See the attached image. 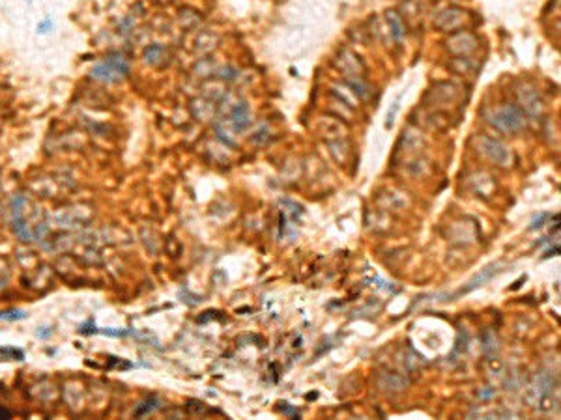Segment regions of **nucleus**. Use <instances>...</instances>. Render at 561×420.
Returning a JSON list of instances; mask_svg holds the SVG:
<instances>
[{
  "instance_id": "obj_1",
  "label": "nucleus",
  "mask_w": 561,
  "mask_h": 420,
  "mask_svg": "<svg viewBox=\"0 0 561 420\" xmlns=\"http://www.w3.org/2000/svg\"><path fill=\"white\" fill-rule=\"evenodd\" d=\"M127 75H129V62L125 60V56L122 55L107 56L101 64L94 66V69L90 71L92 79H96L99 82H107V84L120 82Z\"/></svg>"
},
{
  "instance_id": "obj_2",
  "label": "nucleus",
  "mask_w": 561,
  "mask_h": 420,
  "mask_svg": "<svg viewBox=\"0 0 561 420\" xmlns=\"http://www.w3.org/2000/svg\"><path fill=\"white\" fill-rule=\"evenodd\" d=\"M490 122L505 133H514L524 125V114L516 105H505L503 109H500L492 116Z\"/></svg>"
},
{
  "instance_id": "obj_3",
  "label": "nucleus",
  "mask_w": 561,
  "mask_h": 420,
  "mask_svg": "<svg viewBox=\"0 0 561 420\" xmlns=\"http://www.w3.org/2000/svg\"><path fill=\"white\" fill-rule=\"evenodd\" d=\"M230 122H232V129L236 133H241L251 125V116H249V105L247 103H238L234 107L232 114H230Z\"/></svg>"
},
{
  "instance_id": "obj_4",
  "label": "nucleus",
  "mask_w": 561,
  "mask_h": 420,
  "mask_svg": "<svg viewBox=\"0 0 561 420\" xmlns=\"http://www.w3.org/2000/svg\"><path fill=\"white\" fill-rule=\"evenodd\" d=\"M483 149H485L486 155L498 164H503L507 161V157H509L505 146L500 140H496V138H483Z\"/></svg>"
},
{
  "instance_id": "obj_5",
  "label": "nucleus",
  "mask_w": 561,
  "mask_h": 420,
  "mask_svg": "<svg viewBox=\"0 0 561 420\" xmlns=\"http://www.w3.org/2000/svg\"><path fill=\"white\" fill-rule=\"evenodd\" d=\"M387 23H389V28H391V34H393V38H395V40H402L404 25H402V21H400V17H398L395 12H389V14H387Z\"/></svg>"
},
{
  "instance_id": "obj_6",
  "label": "nucleus",
  "mask_w": 561,
  "mask_h": 420,
  "mask_svg": "<svg viewBox=\"0 0 561 420\" xmlns=\"http://www.w3.org/2000/svg\"><path fill=\"white\" fill-rule=\"evenodd\" d=\"M492 273H494V265H490V267H486L485 271L481 273L479 277H475L472 280V282H470V286H466V288H462V290H460L459 293H470L472 292V290H475V288H477V286H481L483 284V282H485V280H488V278L492 277Z\"/></svg>"
},
{
  "instance_id": "obj_7",
  "label": "nucleus",
  "mask_w": 561,
  "mask_h": 420,
  "mask_svg": "<svg viewBox=\"0 0 561 420\" xmlns=\"http://www.w3.org/2000/svg\"><path fill=\"white\" fill-rule=\"evenodd\" d=\"M161 55H163V47L161 45H150L144 51V60L148 62V64H156L161 58Z\"/></svg>"
},
{
  "instance_id": "obj_8",
  "label": "nucleus",
  "mask_w": 561,
  "mask_h": 420,
  "mask_svg": "<svg viewBox=\"0 0 561 420\" xmlns=\"http://www.w3.org/2000/svg\"><path fill=\"white\" fill-rule=\"evenodd\" d=\"M53 27H55V21H53V17L51 15H47V17H43V19L38 23V27H36V32L38 34H49L51 30H53Z\"/></svg>"
},
{
  "instance_id": "obj_9",
  "label": "nucleus",
  "mask_w": 561,
  "mask_h": 420,
  "mask_svg": "<svg viewBox=\"0 0 561 420\" xmlns=\"http://www.w3.org/2000/svg\"><path fill=\"white\" fill-rule=\"evenodd\" d=\"M27 318V314L23 310H6V312H0V319L2 321H19V319H25Z\"/></svg>"
},
{
  "instance_id": "obj_10",
  "label": "nucleus",
  "mask_w": 561,
  "mask_h": 420,
  "mask_svg": "<svg viewBox=\"0 0 561 420\" xmlns=\"http://www.w3.org/2000/svg\"><path fill=\"white\" fill-rule=\"evenodd\" d=\"M133 25H135V23H133V19H131V17H125V19L122 21V25L118 27V28H122V30H118V32H122V34H129L131 28H133Z\"/></svg>"
},
{
  "instance_id": "obj_11",
  "label": "nucleus",
  "mask_w": 561,
  "mask_h": 420,
  "mask_svg": "<svg viewBox=\"0 0 561 420\" xmlns=\"http://www.w3.org/2000/svg\"><path fill=\"white\" fill-rule=\"evenodd\" d=\"M348 86H352V88H354V92H356L357 95H361V97H365V95H367V90H365V86H363L361 82L348 81Z\"/></svg>"
},
{
  "instance_id": "obj_12",
  "label": "nucleus",
  "mask_w": 561,
  "mask_h": 420,
  "mask_svg": "<svg viewBox=\"0 0 561 420\" xmlns=\"http://www.w3.org/2000/svg\"><path fill=\"white\" fill-rule=\"evenodd\" d=\"M546 219H548V213H542L541 217H539V219H535L533 223H531V226H529V230H537V228H542V226H544V224H542V223H544Z\"/></svg>"
},
{
  "instance_id": "obj_13",
  "label": "nucleus",
  "mask_w": 561,
  "mask_h": 420,
  "mask_svg": "<svg viewBox=\"0 0 561 420\" xmlns=\"http://www.w3.org/2000/svg\"><path fill=\"white\" fill-rule=\"evenodd\" d=\"M0 414H4V416H10V413H8V411H4V409H0Z\"/></svg>"
},
{
  "instance_id": "obj_14",
  "label": "nucleus",
  "mask_w": 561,
  "mask_h": 420,
  "mask_svg": "<svg viewBox=\"0 0 561 420\" xmlns=\"http://www.w3.org/2000/svg\"><path fill=\"white\" fill-rule=\"evenodd\" d=\"M25 2H27V4H32V0H25Z\"/></svg>"
}]
</instances>
